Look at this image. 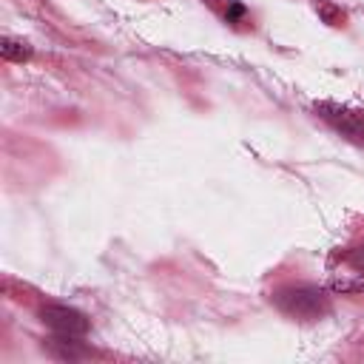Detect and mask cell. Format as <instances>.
<instances>
[{"instance_id":"2","label":"cell","mask_w":364,"mask_h":364,"mask_svg":"<svg viewBox=\"0 0 364 364\" xmlns=\"http://www.w3.org/2000/svg\"><path fill=\"white\" fill-rule=\"evenodd\" d=\"M43 321L63 338H77V336H85L88 333V318L74 310V307H65V304H46L43 307Z\"/></svg>"},{"instance_id":"4","label":"cell","mask_w":364,"mask_h":364,"mask_svg":"<svg viewBox=\"0 0 364 364\" xmlns=\"http://www.w3.org/2000/svg\"><path fill=\"white\" fill-rule=\"evenodd\" d=\"M0 54L3 60H11V63H23L31 57V48L23 43V40H14V37H3L0 40Z\"/></svg>"},{"instance_id":"5","label":"cell","mask_w":364,"mask_h":364,"mask_svg":"<svg viewBox=\"0 0 364 364\" xmlns=\"http://www.w3.org/2000/svg\"><path fill=\"white\" fill-rule=\"evenodd\" d=\"M333 293H361L364 290V276H336L330 279Z\"/></svg>"},{"instance_id":"3","label":"cell","mask_w":364,"mask_h":364,"mask_svg":"<svg viewBox=\"0 0 364 364\" xmlns=\"http://www.w3.org/2000/svg\"><path fill=\"white\" fill-rule=\"evenodd\" d=\"M316 111H318V117H324L327 122H333L341 134L355 136V139H361V136H364V114L347 111V108L333 105V102H318V105H316Z\"/></svg>"},{"instance_id":"7","label":"cell","mask_w":364,"mask_h":364,"mask_svg":"<svg viewBox=\"0 0 364 364\" xmlns=\"http://www.w3.org/2000/svg\"><path fill=\"white\" fill-rule=\"evenodd\" d=\"M350 259H353V264H358V267H364V247H361L358 253H353Z\"/></svg>"},{"instance_id":"1","label":"cell","mask_w":364,"mask_h":364,"mask_svg":"<svg viewBox=\"0 0 364 364\" xmlns=\"http://www.w3.org/2000/svg\"><path fill=\"white\" fill-rule=\"evenodd\" d=\"M276 304L287 313V316H299V318H318L321 313H327V296L321 287H310V284H299V287H287L276 296Z\"/></svg>"},{"instance_id":"6","label":"cell","mask_w":364,"mask_h":364,"mask_svg":"<svg viewBox=\"0 0 364 364\" xmlns=\"http://www.w3.org/2000/svg\"><path fill=\"white\" fill-rule=\"evenodd\" d=\"M242 14H245V9H242L239 3H233L230 11H228V20H236V17H242Z\"/></svg>"}]
</instances>
